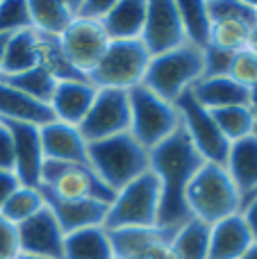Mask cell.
Returning a JSON list of instances; mask_svg holds the SVG:
<instances>
[{"label": "cell", "mask_w": 257, "mask_h": 259, "mask_svg": "<svg viewBox=\"0 0 257 259\" xmlns=\"http://www.w3.org/2000/svg\"><path fill=\"white\" fill-rule=\"evenodd\" d=\"M0 80H5L9 87L18 89L21 94L30 96V98L46 103V105H50V98H53L55 87H57V80L44 66H34L30 71L16 73V75H0Z\"/></svg>", "instance_id": "f1b7e54d"}, {"label": "cell", "mask_w": 257, "mask_h": 259, "mask_svg": "<svg viewBox=\"0 0 257 259\" xmlns=\"http://www.w3.org/2000/svg\"><path fill=\"white\" fill-rule=\"evenodd\" d=\"M44 202L53 216L57 219L59 228L64 234L77 232L84 228H96V225H105V216H107V207L100 200H62V198L53 196L48 189L39 187Z\"/></svg>", "instance_id": "2e32d148"}, {"label": "cell", "mask_w": 257, "mask_h": 259, "mask_svg": "<svg viewBox=\"0 0 257 259\" xmlns=\"http://www.w3.org/2000/svg\"><path fill=\"white\" fill-rule=\"evenodd\" d=\"M77 130L87 143L130 132V94L118 89H98Z\"/></svg>", "instance_id": "30bf717a"}, {"label": "cell", "mask_w": 257, "mask_h": 259, "mask_svg": "<svg viewBox=\"0 0 257 259\" xmlns=\"http://www.w3.org/2000/svg\"><path fill=\"white\" fill-rule=\"evenodd\" d=\"M16 259H48V257H34V255H23V252H21Z\"/></svg>", "instance_id": "7dc6e473"}, {"label": "cell", "mask_w": 257, "mask_h": 259, "mask_svg": "<svg viewBox=\"0 0 257 259\" xmlns=\"http://www.w3.org/2000/svg\"><path fill=\"white\" fill-rule=\"evenodd\" d=\"M246 50H250L253 55H257V25L250 27V34H248V46H246Z\"/></svg>", "instance_id": "ee69618b"}, {"label": "cell", "mask_w": 257, "mask_h": 259, "mask_svg": "<svg viewBox=\"0 0 257 259\" xmlns=\"http://www.w3.org/2000/svg\"><path fill=\"white\" fill-rule=\"evenodd\" d=\"M7 34H0V73H3V62H5V50H7Z\"/></svg>", "instance_id": "f6af8a7d"}, {"label": "cell", "mask_w": 257, "mask_h": 259, "mask_svg": "<svg viewBox=\"0 0 257 259\" xmlns=\"http://www.w3.org/2000/svg\"><path fill=\"white\" fill-rule=\"evenodd\" d=\"M14 139L9 127L0 121V170H14Z\"/></svg>", "instance_id": "ab89813d"}, {"label": "cell", "mask_w": 257, "mask_h": 259, "mask_svg": "<svg viewBox=\"0 0 257 259\" xmlns=\"http://www.w3.org/2000/svg\"><path fill=\"white\" fill-rule=\"evenodd\" d=\"M150 53L141 39L135 41H109L103 59L89 73V82L96 89L132 91L144 84Z\"/></svg>", "instance_id": "8992f818"}, {"label": "cell", "mask_w": 257, "mask_h": 259, "mask_svg": "<svg viewBox=\"0 0 257 259\" xmlns=\"http://www.w3.org/2000/svg\"><path fill=\"white\" fill-rule=\"evenodd\" d=\"M62 259H116L109 230L105 225H96L66 234Z\"/></svg>", "instance_id": "cb8c5ba5"}, {"label": "cell", "mask_w": 257, "mask_h": 259, "mask_svg": "<svg viewBox=\"0 0 257 259\" xmlns=\"http://www.w3.org/2000/svg\"><path fill=\"white\" fill-rule=\"evenodd\" d=\"M41 146L46 161H62V164L89 166V143L75 125L53 121L41 127ZM91 168V166H89Z\"/></svg>", "instance_id": "9a60e30c"}, {"label": "cell", "mask_w": 257, "mask_h": 259, "mask_svg": "<svg viewBox=\"0 0 257 259\" xmlns=\"http://www.w3.org/2000/svg\"><path fill=\"white\" fill-rule=\"evenodd\" d=\"M14 139V173L23 187H39L44 173L46 155L41 146V127L27 123H7Z\"/></svg>", "instance_id": "4fadbf2b"}, {"label": "cell", "mask_w": 257, "mask_h": 259, "mask_svg": "<svg viewBox=\"0 0 257 259\" xmlns=\"http://www.w3.org/2000/svg\"><path fill=\"white\" fill-rule=\"evenodd\" d=\"M241 259H257V241L248 248V250L244 252V255H241Z\"/></svg>", "instance_id": "bcb514c9"}, {"label": "cell", "mask_w": 257, "mask_h": 259, "mask_svg": "<svg viewBox=\"0 0 257 259\" xmlns=\"http://www.w3.org/2000/svg\"><path fill=\"white\" fill-rule=\"evenodd\" d=\"M250 25L241 21H214L212 23V34H209V46L226 53H241L248 46Z\"/></svg>", "instance_id": "d6a6232c"}, {"label": "cell", "mask_w": 257, "mask_h": 259, "mask_svg": "<svg viewBox=\"0 0 257 259\" xmlns=\"http://www.w3.org/2000/svg\"><path fill=\"white\" fill-rule=\"evenodd\" d=\"M64 237L57 219L48 207L36 211L32 219L18 225V243H21L23 255L62 259L64 255Z\"/></svg>", "instance_id": "5bb4252c"}, {"label": "cell", "mask_w": 257, "mask_h": 259, "mask_svg": "<svg viewBox=\"0 0 257 259\" xmlns=\"http://www.w3.org/2000/svg\"><path fill=\"white\" fill-rule=\"evenodd\" d=\"M0 121L27 123V125L44 127L48 123H53L55 116L50 105L39 103V100L9 87L5 80H0Z\"/></svg>", "instance_id": "d6986e66"}, {"label": "cell", "mask_w": 257, "mask_h": 259, "mask_svg": "<svg viewBox=\"0 0 257 259\" xmlns=\"http://www.w3.org/2000/svg\"><path fill=\"white\" fill-rule=\"evenodd\" d=\"M226 170L235 187L239 189L241 200H248L257 193V132L230 143L226 157Z\"/></svg>", "instance_id": "ac0fdd59"}, {"label": "cell", "mask_w": 257, "mask_h": 259, "mask_svg": "<svg viewBox=\"0 0 257 259\" xmlns=\"http://www.w3.org/2000/svg\"><path fill=\"white\" fill-rule=\"evenodd\" d=\"M255 243L244 216L235 214L212 225L209 234V259H241L246 250Z\"/></svg>", "instance_id": "ffe728a7"}, {"label": "cell", "mask_w": 257, "mask_h": 259, "mask_svg": "<svg viewBox=\"0 0 257 259\" xmlns=\"http://www.w3.org/2000/svg\"><path fill=\"white\" fill-rule=\"evenodd\" d=\"M127 94H130V134L150 152L180 127L178 107L176 103L159 98L144 84Z\"/></svg>", "instance_id": "52a82bcc"}, {"label": "cell", "mask_w": 257, "mask_h": 259, "mask_svg": "<svg viewBox=\"0 0 257 259\" xmlns=\"http://www.w3.org/2000/svg\"><path fill=\"white\" fill-rule=\"evenodd\" d=\"M178 114H180V125L187 132L189 141L194 143V148L198 150V155L203 157L207 164H226L228 150H230V141L221 134L217 121H214L212 112L205 109L198 100L194 98V94L185 91L180 98L176 100Z\"/></svg>", "instance_id": "ba28073f"}, {"label": "cell", "mask_w": 257, "mask_h": 259, "mask_svg": "<svg viewBox=\"0 0 257 259\" xmlns=\"http://www.w3.org/2000/svg\"><path fill=\"white\" fill-rule=\"evenodd\" d=\"M89 166L114 193L150 170V152L130 132L89 143Z\"/></svg>", "instance_id": "7a4b0ae2"}, {"label": "cell", "mask_w": 257, "mask_h": 259, "mask_svg": "<svg viewBox=\"0 0 257 259\" xmlns=\"http://www.w3.org/2000/svg\"><path fill=\"white\" fill-rule=\"evenodd\" d=\"M212 116L217 121L221 134L230 143L239 141L244 137L255 134L257 123L250 114L248 105H235V107H223V109H212Z\"/></svg>", "instance_id": "4dcf8cb0"}, {"label": "cell", "mask_w": 257, "mask_h": 259, "mask_svg": "<svg viewBox=\"0 0 257 259\" xmlns=\"http://www.w3.org/2000/svg\"><path fill=\"white\" fill-rule=\"evenodd\" d=\"M209 234L212 225L189 219L173 232L168 246L178 259H209Z\"/></svg>", "instance_id": "484cf974"}, {"label": "cell", "mask_w": 257, "mask_h": 259, "mask_svg": "<svg viewBox=\"0 0 257 259\" xmlns=\"http://www.w3.org/2000/svg\"><path fill=\"white\" fill-rule=\"evenodd\" d=\"M96 87L89 80H64L57 82L55 94L50 98L55 121L66 123V125H80L87 116L91 103L96 98Z\"/></svg>", "instance_id": "e0dca14e"}, {"label": "cell", "mask_w": 257, "mask_h": 259, "mask_svg": "<svg viewBox=\"0 0 257 259\" xmlns=\"http://www.w3.org/2000/svg\"><path fill=\"white\" fill-rule=\"evenodd\" d=\"M209 18L214 21H241L246 25H257V3L248 0H207Z\"/></svg>", "instance_id": "836d02e7"}, {"label": "cell", "mask_w": 257, "mask_h": 259, "mask_svg": "<svg viewBox=\"0 0 257 259\" xmlns=\"http://www.w3.org/2000/svg\"><path fill=\"white\" fill-rule=\"evenodd\" d=\"M116 259H148V257H116Z\"/></svg>", "instance_id": "c3c4849f"}, {"label": "cell", "mask_w": 257, "mask_h": 259, "mask_svg": "<svg viewBox=\"0 0 257 259\" xmlns=\"http://www.w3.org/2000/svg\"><path fill=\"white\" fill-rule=\"evenodd\" d=\"M39 187L48 189L62 200H100L105 205L114 200V191L100 182L89 166L46 161Z\"/></svg>", "instance_id": "9c48e42d"}, {"label": "cell", "mask_w": 257, "mask_h": 259, "mask_svg": "<svg viewBox=\"0 0 257 259\" xmlns=\"http://www.w3.org/2000/svg\"><path fill=\"white\" fill-rule=\"evenodd\" d=\"M200 77H203V50L185 44L176 50L150 57L144 87L159 98L176 103Z\"/></svg>", "instance_id": "277c9868"}, {"label": "cell", "mask_w": 257, "mask_h": 259, "mask_svg": "<svg viewBox=\"0 0 257 259\" xmlns=\"http://www.w3.org/2000/svg\"><path fill=\"white\" fill-rule=\"evenodd\" d=\"M36 34H39V32H36ZM39 66H44L57 82L89 80V77H84L82 73H77L75 68L71 66V62H68L66 55H64L62 44H59L57 36L39 34Z\"/></svg>", "instance_id": "f546056e"}, {"label": "cell", "mask_w": 257, "mask_h": 259, "mask_svg": "<svg viewBox=\"0 0 257 259\" xmlns=\"http://www.w3.org/2000/svg\"><path fill=\"white\" fill-rule=\"evenodd\" d=\"M241 216H244L246 225H248L250 234H253V239L257 241V193L255 196H250L248 200L241 205Z\"/></svg>", "instance_id": "b9f144b4"}, {"label": "cell", "mask_w": 257, "mask_h": 259, "mask_svg": "<svg viewBox=\"0 0 257 259\" xmlns=\"http://www.w3.org/2000/svg\"><path fill=\"white\" fill-rule=\"evenodd\" d=\"M255 132H257V130H255ZM244 202H246V200H244Z\"/></svg>", "instance_id": "681fc988"}, {"label": "cell", "mask_w": 257, "mask_h": 259, "mask_svg": "<svg viewBox=\"0 0 257 259\" xmlns=\"http://www.w3.org/2000/svg\"><path fill=\"white\" fill-rule=\"evenodd\" d=\"M30 3L27 0H3L0 3V34H16L30 30Z\"/></svg>", "instance_id": "e575fe53"}, {"label": "cell", "mask_w": 257, "mask_h": 259, "mask_svg": "<svg viewBox=\"0 0 257 259\" xmlns=\"http://www.w3.org/2000/svg\"><path fill=\"white\" fill-rule=\"evenodd\" d=\"M248 109H250V114H253V118L257 123V87H253V89L248 91Z\"/></svg>", "instance_id": "7bdbcfd3"}, {"label": "cell", "mask_w": 257, "mask_h": 259, "mask_svg": "<svg viewBox=\"0 0 257 259\" xmlns=\"http://www.w3.org/2000/svg\"><path fill=\"white\" fill-rule=\"evenodd\" d=\"M141 44L146 46L150 57L164 55L168 50H176L187 44L176 0H148Z\"/></svg>", "instance_id": "8fae6325"}, {"label": "cell", "mask_w": 257, "mask_h": 259, "mask_svg": "<svg viewBox=\"0 0 257 259\" xmlns=\"http://www.w3.org/2000/svg\"><path fill=\"white\" fill-rule=\"evenodd\" d=\"M71 3V12L75 21H96L100 23L105 18V14L109 12V7L114 5V0H68Z\"/></svg>", "instance_id": "74e56055"}, {"label": "cell", "mask_w": 257, "mask_h": 259, "mask_svg": "<svg viewBox=\"0 0 257 259\" xmlns=\"http://www.w3.org/2000/svg\"><path fill=\"white\" fill-rule=\"evenodd\" d=\"M228 75H230L237 84H241L248 91L253 89V87H257V55H253L250 50L235 53Z\"/></svg>", "instance_id": "d590c367"}, {"label": "cell", "mask_w": 257, "mask_h": 259, "mask_svg": "<svg viewBox=\"0 0 257 259\" xmlns=\"http://www.w3.org/2000/svg\"><path fill=\"white\" fill-rule=\"evenodd\" d=\"M173 232L164 228H123L112 230L109 239H112V248L116 257H144L148 255L153 248L168 243Z\"/></svg>", "instance_id": "603a6c76"}, {"label": "cell", "mask_w": 257, "mask_h": 259, "mask_svg": "<svg viewBox=\"0 0 257 259\" xmlns=\"http://www.w3.org/2000/svg\"><path fill=\"white\" fill-rule=\"evenodd\" d=\"M148 0H114L109 12L100 21L109 41H135L141 39L146 25Z\"/></svg>", "instance_id": "44dd1931"}, {"label": "cell", "mask_w": 257, "mask_h": 259, "mask_svg": "<svg viewBox=\"0 0 257 259\" xmlns=\"http://www.w3.org/2000/svg\"><path fill=\"white\" fill-rule=\"evenodd\" d=\"M205 159L198 155L182 125L159 146L150 150V170L159 180V221L157 228L176 232L191 219L187 209V187L200 170Z\"/></svg>", "instance_id": "6da1fadb"}, {"label": "cell", "mask_w": 257, "mask_h": 259, "mask_svg": "<svg viewBox=\"0 0 257 259\" xmlns=\"http://www.w3.org/2000/svg\"><path fill=\"white\" fill-rule=\"evenodd\" d=\"M62 50L71 66L84 77L98 66L105 50L109 46V36L103 25L96 21H73L68 30L59 36Z\"/></svg>", "instance_id": "7c38bea8"}, {"label": "cell", "mask_w": 257, "mask_h": 259, "mask_svg": "<svg viewBox=\"0 0 257 259\" xmlns=\"http://www.w3.org/2000/svg\"><path fill=\"white\" fill-rule=\"evenodd\" d=\"M241 193L230 180L226 166L207 164L191 178L187 187V209L191 219H198L207 225L235 216L241 211Z\"/></svg>", "instance_id": "3957f363"}, {"label": "cell", "mask_w": 257, "mask_h": 259, "mask_svg": "<svg viewBox=\"0 0 257 259\" xmlns=\"http://www.w3.org/2000/svg\"><path fill=\"white\" fill-rule=\"evenodd\" d=\"M18 255H21L18 225H14L0 214V259H16Z\"/></svg>", "instance_id": "f35d334b"}, {"label": "cell", "mask_w": 257, "mask_h": 259, "mask_svg": "<svg viewBox=\"0 0 257 259\" xmlns=\"http://www.w3.org/2000/svg\"><path fill=\"white\" fill-rule=\"evenodd\" d=\"M191 94L209 112L223 107H235V105H248V89L237 84L230 75L200 77L191 87Z\"/></svg>", "instance_id": "7402d4cb"}, {"label": "cell", "mask_w": 257, "mask_h": 259, "mask_svg": "<svg viewBox=\"0 0 257 259\" xmlns=\"http://www.w3.org/2000/svg\"><path fill=\"white\" fill-rule=\"evenodd\" d=\"M34 66H39V34L30 27L9 36L0 75H16Z\"/></svg>", "instance_id": "4316f807"}, {"label": "cell", "mask_w": 257, "mask_h": 259, "mask_svg": "<svg viewBox=\"0 0 257 259\" xmlns=\"http://www.w3.org/2000/svg\"><path fill=\"white\" fill-rule=\"evenodd\" d=\"M18 187H21V182H18L14 170H0V211H3L5 202L9 200V196H12Z\"/></svg>", "instance_id": "60d3db41"}, {"label": "cell", "mask_w": 257, "mask_h": 259, "mask_svg": "<svg viewBox=\"0 0 257 259\" xmlns=\"http://www.w3.org/2000/svg\"><path fill=\"white\" fill-rule=\"evenodd\" d=\"M178 12L182 18L187 44L203 50L209 46V34H212V18L207 12V0H180Z\"/></svg>", "instance_id": "83f0119b"}, {"label": "cell", "mask_w": 257, "mask_h": 259, "mask_svg": "<svg viewBox=\"0 0 257 259\" xmlns=\"http://www.w3.org/2000/svg\"><path fill=\"white\" fill-rule=\"evenodd\" d=\"M232 53L219 50L214 46H205L203 48V77H219V75H228L230 73V64H232Z\"/></svg>", "instance_id": "8d00e7d4"}, {"label": "cell", "mask_w": 257, "mask_h": 259, "mask_svg": "<svg viewBox=\"0 0 257 259\" xmlns=\"http://www.w3.org/2000/svg\"><path fill=\"white\" fill-rule=\"evenodd\" d=\"M159 180L148 170L114 193L105 216V228L109 232L123 228H155L159 221Z\"/></svg>", "instance_id": "5b68a950"}, {"label": "cell", "mask_w": 257, "mask_h": 259, "mask_svg": "<svg viewBox=\"0 0 257 259\" xmlns=\"http://www.w3.org/2000/svg\"><path fill=\"white\" fill-rule=\"evenodd\" d=\"M44 207H46V202H44V196H41L39 187H23L21 184V187L9 196V200L5 202L0 214L7 221H12L14 225H21V223H25L27 219H32L36 211H41Z\"/></svg>", "instance_id": "1f68e13d"}, {"label": "cell", "mask_w": 257, "mask_h": 259, "mask_svg": "<svg viewBox=\"0 0 257 259\" xmlns=\"http://www.w3.org/2000/svg\"><path fill=\"white\" fill-rule=\"evenodd\" d=\"M32 30L46 36H62L75 18L68 0H32L30 3Z\"/></svg>", "instance_id": "d4e9b609"}]
</instances>
